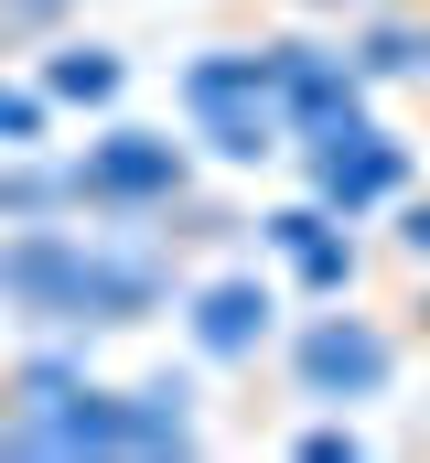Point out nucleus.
Segmentation results:
<instances>
[{"instance_id":"obj_1","label":"nucleus","mask_w":430,"mask_h":463,"mask_svg":"<svg viewBox=\"0 0 430 463\" xmlns=\"http://www.w3.org/2000/svg\"><path fill=\"white\" fill-rule=\"evenodd\" d=\"M162 259L118 248V237H87V227H22L0 237V302L33 313V324H140L162 313Z\"/></svg>"},{"instance_id":"obj_2","label":"nucleus","mask_w":430,"mask_h":463,"mask_svg":"<svg viewBox=\"0 0 430 463\" xmlns=\"http://www.w3.org/2000/svg\"><path fill=\"white\" fill-rule=\"evenodd\" d=\"M183 118H194V140H205L215 162H269V151H291V109H280L269 43H258V54H205V65H183Z\"/></svg>"},{"instance_id":"obj_3","label":"nucleus","mask_w":430,"mask_h":463,"mask_svg":"<svg viewBox=\"0 0 430 463\" xmlns=\"http://www.w3.org/2000/svg\"><path fill=\"white\" fill-rule=\"evenodd\" d=\"M291 377H302V399H322V410L388 399V388H398V335L366 324V313H313V324L291 335Z\"/></svg>"},{"instance_id":"obj_4","label":"nucleus","mask_w":430,"mask_h":463,"mask_svg":"<svg viewBox=\"0 0 430 463\" xmlns=\"http://www.w3.org/2000/svg\"><path fill=\"white\" fill-rule=\"evenodd\" d=\"M65 184H76V205H98V216H151V205L183 194V140H173V129H108V140H87V162H76Z\"/></svg>"},{"instance_id":"obj_5","label":"nucleus","mask_w":430,"mask_h":463,"mask_svg":"<svg viewBox=\"0 0 430 463\" xmlns=\"http://www.w3.org/2000/svg\"><path fill=\"white\" fill-rule=\"evenodd\" d=\"M302 162H313V194L333 216H366V205H388V194H409V140L398 129H377V118H333L302 140Z\"/></svg>"},{"instance_id":"obj_6","label":"nucleus","mask_w":430,"mask_h":463,"mask_svg":"<svg viewBox=\"0 0 430 463\" xmlns=\"http://www.w3.org/2000/svg\"><path fill=\"white\" fill-rule=\"evenodd\" d=\"M269 65H280V109H291V140H313V129H333V118L366 109V65L355 54H333V43H269Z\"/></svg>"},{"instance_id":"obj_7","label":"nucleus","mask_w":430,"mask_h":463,"mask_svg":"<svg viewBox=\"0 0 430 463\" xmlns=\"http://www.w3.org/2000/svg\"><path fill=\"white\" fill-rule=\"evenodd\" d=\"M355 216H333V205H291V216H269V259H280V269H291V280H302V291H313V302H344V291H355Z\"/></svg>"},{"instance_id":"obj_8","label":"nucleus","mask_w":430,"mask_h":463,"mask_svg":"<svg viewBox=\"0 0 430 463\" xmlns=\"http://www.w3.org/2000/svg\"><path fill=\"white\" fill-rule=\"evenodd\" d=\"M269 313H280V291H269L258 269H226V280L194 291V313H183V324H194V345H205L215 366H237V355L269 345Z\"/></svg>"},{"instance_id":"obj_9","label":"nucleus","mask_w":430,"mask_h":463,"mask_svg":"<svg viewBox=\"0 0 430 463\" xmlns=\"http://www.w3.org/2000/svg\"><path fill=\"white\" fill-rule=\"evenodd\" d=\"M118 76H129V65H118L108 43H65V54L43 65V98H54V109H108Z\"/></svg>"},{"instance_id":"obj_10","label":"nucleus","mask_w":430,"mask_h":463,"mask_svg":"<svg viewBox=\"0 0 430 463\" xmlns=\"http://www.w3.org/2000/svg\"><path fill=\"white\" fill-rule=\"evenodd\" d=\"M43 118H54L43 87H0V151H33V140H43Z\"/></svg>"},{"instance_id":"obj_11","label":"nucleus","mask_w":430,"mask_h":463,"mask_svg":"<svg viewBox=\"0 0 430 463\" xmlns=\"http://www.w3.org/2000/svg\"><path fill=\"white\" fill-rule=\"evenodd\" d=\"M65 0H0V43H22V33H43Z\"/></svg>"},{"instance_id":"obj_12","label":"nucleus","mask_w":430,"mask_h":463,"mask_svg":"<svg viewBox=\"0 0 430 463\" xmlns=\"http://www.w3.org/2000/svg\"><path fill=\"white\" fill-rule=\"evenodd\" d=\"M398 248H409V259H430V205H409V216H398Z\"/></svg>"},{"instance_id":"obj_13","label":"nucleus","mask_w":430,"mask_h":463,"mask_svg":"<svg viewBox=\"0 0 430 463\" xmlns=\"http://www.w3.org/2000/svg\"><path fill=\"white\" fill-rule=\"evenodd\" d=\"M302 11H344V22H355V11H388V0H302Z\"/></svg>"},{"instance_id":"obj_14","label":"nucleus","mask_w":430,"mask_h":463,"mask_svg":"<svg viewBox=\"0 0 430 463\" xmlns=\"http://www.w3.org/2000/svg\"><path fill=\"white\" fill-rule=\"evenodd\" d=\"M420 324H430V291H420Z\"/></svg>"}]
</instances>
